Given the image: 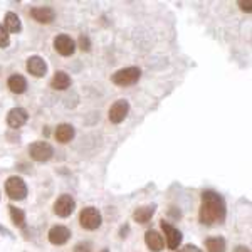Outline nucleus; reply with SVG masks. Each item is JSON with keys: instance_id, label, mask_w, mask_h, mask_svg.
I'll use <instances>...</instances> for the list:
<instances>
[{"instance_id": "nucleus-1", "label": "nucleus", "mask_w": 252, "mask_h": 252, "mask_svg": "<svg viewBox=\"0 0 252 252\" xmlns=\"http://www.w3.org/2000/svg\"><path fill=\"white\" fill-rule=\"evenodd\" d=\"M200 222L212 225V223H220L225 219V202L223 198L214 190H205L202 193V205H200Z\"/></svg>"}, {"instance_id": "nucleus-2", "label": "nucleus", "mask_w": 252, "mask_h": 252, "mask_svg": "<svg viewBox=\"0 0 252 252\" xmlns=\"http://www.w3.org/2000/svg\"><path fill=\"white\" fill-rule=\"evenodd\" d=\"M141 78V69L136 66L131 67H123L120 71H116L111 76V81L116 86H131V84L138 83V79Z\"/></svg>"}, {"instance_id": "nucleus-3", "label": "nucleus", "mask_w": 252, "mask_h": 252, "mask_svg": "<svg viewBox=\"0 0 252 252\" xmlns=\"http://www.w3.org/2000/svg\"><path fill=\"white\" fill-rule=\"evenodd\" d=\"M79 223L86 230H96L103 223V217H101V212L96 207H86L79 214Z\"/></svg>"}, {"instance_id": "nucleus-4", "label": "nucleus", "mask_w": 252, "mask_h": 252, "mask_svg": "<svg viewBox=\"0 0 252 252\" xmlns=\"http://www.w3.org/2000/svg\"><path fill=\"white\" fill-rule=\"evenodd\" d=\"M5 193L9 195V198L12 200H24L27 195V185L17 175L9 177L5 182Z\"/></svg>"}, {"instance_id": "nucleus-5", "label": "nucleus", "mask_w": 252, "mask_h": 252, "mask_svg": "<svg viewBox=\"0 0 252 252\" xmlns=\"http://www.w3.org/2000/svg\"><path fill=\"white\" fill-rule=\"evenodd\" d=\"M29 155L34 161H39V163H44V161H49L54 155V148L47 143V141H35L29 146Z\"/></svg>"}, {"instance_id": "nucleus-6", "label": "nucleus", "mask_w": 252, "mask_h": 252, "mask_svg": "<svg viewBox=\"0 0 252 252\" xmlns=\"http://www.w3.org/2000/svg\"><path fill=\"white\" fill-rule=\"evenodd\" d=\"M74 209H76V200L67 193L61 195L58 200L54 202V214L58 215V217L66 219L74 212Z\"/></svg>"}, {"instance_id": "nucleus-7", "label": "nucleus", "mask_w": 252, "mask_h": 252, "mask_svg": "<svg viewBox=\"0 0 252 252\" xmlns=\"http://www.w3.org/2000/svg\"><path fill=\"white\" fill-rule=\"evenodd\" d=\"M129 113V103L126 99H118L116 103L111 104L108 111V118L111 123L115 125H120L121 121H125V118L128 116Z\"/></svg>"}, {"instance_id": "nucleus-8", "label": "nucleus", "mask_w": 252, "mask_h": 252, "mask_svg": "<svg viewBox=\"0 0 252 252\" xmlns=\"http://www.w3.org/2000/svg\"><path fill=\"white\" fill-rule=\"evenodd\" d=\"M54 49L58 51V54L64 56V58H69V56L74 54L76 42L67 34H59L54 37Z\"/></svg>"}, {"instance_id": "nucleus-9", "label": "nucleus", "mask_w": 252, "mask_h": 252, "mask_svg": "<svg viewBox=\"0 0 252 252\" xmlns=\"http://www.w3.org/2000/svg\"><path fill=\"white\" fill-rule=\"evenodd\" d=\"M161 230H163L165 234V239H166V246H168V249L172 251H177L178 246L182 244V239H184V235L178 229H175L173 225H170L168 222L161 220Z\"/></svg>"}, {"instance_id": "nucleus-10", "label": "nucleus", "mask_w": 252, "mask_h": 252, "mask_svg": "<svg viewBox=\"0 0 252 252\" xmlns=\"http://www.w3.org/2000/svg\"><path fill=\"white\" fill-rule=\"evenodd\" d=\"M27 120H29V113L24 108H12L9 115H7V125L12 129H17L20 126H24L27 123Z\"/></svg>"}, {"instance_id": "nucleus-11", "label": "nucleus", "mask_w": 252, "mask_h": 252, "mask_svg": "<svg viewBox=\"0 0 252 252\" xmlns=\"http://www.w3.org/2000/svg\"><path fill=\"white\" fill-rule=\"evenodd\" d=\"M31 17L39 24H51L56 19V12L52 7H32L31 9Z\"/></svg>"}, {"instance_id": "nucleus-12", "label": "nucleus", "mask_w": 252, "mask_h": 252, "mask_svg": "<svg viewBox=\"0 0 252 252\" xmlns=\"http://www.w3.org/2000/svg\"><path fill=\"white\" fill-rule=\"evenodd\" d=\"M26 67L34 78H44L47 72V64L40 56H31V58L27 59Z\"/></svg>"}, {"instance_id": "nucleus-13", "label": "nucleus", "mask_w": 252, "mask_h": 252, "mask_svg": "<svg viewBox=\"0 0 252 252\" xmlns=\"http://www.w3.org/2000/svg\"><path fill=\"white\" fill-rule=\"evenodd\" d=\"M69 237H71V230L64 225H54L47 234L49 242L54 244V246H63L69 241Z\"/></svg>"}, {"instance_id": "nucleus-14", "label": "nucleus", "mask_w": 252, "mask_h": 252, "mask_svg": "<svg viewBox=\"0 0 252 252\" xmlns=\"http://www.w3.org/2000/svg\"><path fill=\"white\" fill-rule=\"evenodd\" d=\"M145 242L148 246V249L152 252H161L165 247V241H163V235H160V232L157 230H146L145 234Z\"/></svg>"}, {"instance_id": "nucleus-15", "label": "nucleus", "mask_w": 252, "mask_h": 252, "mask_svg": "<svg viewBox=\"0 0 252 252\" xmlns=\"http://www.w3.org/2000/svg\"><path fill=\"white\" fill-rule=\"evenodd\" d=\"M74 135H76L74 126L69 125V123H61V125H58V128H56V131H54L56 140H58L59 143H63V145L69 143V141H71L72 138H74Z\"/></svg>"}, {"instance_id": "nucleus-16", "label": "nucleus", "mask_w": 252, "mask_h": 252, "mask_svg": "<svg viewBox=\"0 0 252 252\" xmlns=\"http://www.w3.org/2000/svg\"><path fill=\"white\" fill-rule=\"evenodd\" d=\"M3 27H5L9 34H19V32L22 31V22H20L17 14L7 12L5 17H3Z\"/></svg>"}, {"instance_id": "nucleus-17", "label": "nucleus", "mask_w": 252, "mask_h": 252, "mask_svg": "<svg viewBox=\"0 0 252 252\" xmlns=\"http://www.w3.org/2000/svg\"><path fill=\"white\" fill-rule=\"evenodd\" d=\"M7 86L14 94H22L27 91V81L22 74H12L7 81Z\"/></svg>"}, {"instance_id": "nucleus-18", "label": "nucleus", "mask_w": 252, "mask_h": 252, "mask_svg": "<svg viewBox=\"0 0 252 252\" xmlns=\"http://www.w3.org/2000/svg\"><path fill=\"white\" fill-rule=\"evenodd\" d=\"M71 86V76L64 71H56L54 78L51 79V88L58 89V91H64Z\"/></svg>"}, {"instance_id": "nucleus-19", "label": "nucleus", "mask_w": 252, "mask_h": 252, "mask_svg": "<svg viewBox=\"0 0 252 252\" xmlns=\"http://www.w3.org/2000/svg\"><path fill=\"white\" fill-rule=\"evenodd\" d=\"M155 205H146V207H140V209H136L135 212H133V220L138 222V223H146L150 222V219L153 217V214H155Z\"/></svg>"}, {"instance_id": "nucleus-20", "label": "nucleus", "mask_w": 252, "mask_h": 252, "mask_svg": "<svg viewBox=\"0 0 252 252\" xmlns=\"http://www.w3.org/2000/svg\"><path fill=\"white\" fill-rule=\"evenodd\" d=\"M207 252H225V241L222 237H209L205 241Z\"/></svg>"}, {"instance_id": "nucleus-21", "label": "nucleus", "mask_w": 252, "mask_h": 252, "mask_svg": "<svg viewBox=\"0 0 252 252\" xmlns=\"http://www.w3.org/2000/svg\"><path fill=\"white\" fill-rule=\"evenodd\" d=\"M9 214H10L12 222H14L17 227L26 225V214H24L20 209H17V207H14V205H9Z\"/></svg>"}, {"instance_id": "nucleus-22", "label": "nucleus", "mask_w": 252, "mask_h": 252, "mask_svg": "<svg viewBox=\"0 0 252 252\" xmlns=\"http://www.w3.org/2000/svg\"><path fill=\"white\" fill-rule=\"evenodd\" d=\"M9 44H10V34L7 32L5 27L0 24V47L5 49V47H9Z\"/></svg>"}, {"instance_id": "nucleus-23", "label": "nucleus", "mask_w": 252, "mask_h": 252, "mask_svg": "<svg viewBox=\"0 0 252 252\" xmlns=\"http://www.w3.org/2000/svg\"><path fill=\"white\" fill-rule=\"evenodd\" d=\"M93 249V246H91V242H79V244H76L74 246V251L72 252H91Z\"/></svg>"}, {"instance_id": "nucleus-24", "label": "nucleus", "mask_w": 252, "mask_h": 252, "mask_svg": "<svg viewBox=\"0 0 252 252\" xmlns=\"http://www.w3.org/2000/svg\"><path fill=\"white\" fill-rule=\"evenodd\" d=\"M79 47L83 49V51H89V49H91V42H89V39L86 35H81L79 37Z\"/></svg>"}, {"instance_id": "nucleus-25", "label": "nucleus", "mask_w": 252, "mask_h": 252, "mask_svg": "<svg viewBox=\"0 0 252 252\" xmlns=\"http://www.w3.org/2000/svg\"><path fill=\"white\" fill-rule=\"evenodd\" d=\"M182 252H204V251H202L200 247L193 246V244H189V246L184 247V251H182Z\"/></svg>"}, {"instance_id": "nucleus-26", "label": "nucleus", "mask_w": 252, "mask_h": 252, "mask_svg": "<svg viewBox=\"0 0 252 252\" xmlns=\"http://www.w3.org/2000/svg\"><path fill=\"white\" fill-rule=\"evenodd\" d=\"M239 7H241L244 12H247V14H249V12L252 10L251 2H244V0H241V2H239Z\"/></svg>"}, {"instance_id": "nucleus-27", "label": "nucleus", "mask_w": 252, "mask_h": 252, "mask_svg": "<svg viewBox=\"0 0 252 252\" xmlns=\"http://www.w3.org/2000/svg\"><path fill=\"white\" fill-rule=\"evenodd\" d=\"M234 252H251V249L247 246H237L234 249Z\"/></svg>"}, {"instance_id": "nucleus-28", "label": "nucleus", "mask_w": 252, "mask_h": 252, "mask_svg": "<svg viewBox=\"0 0 252 252\" xmlns=\"http://www.w3.org/2000/svg\"><path fill=\"white\" fill-rule=\"evenodd\" d=\"M101 252H109L108 249H103V251H101Z\"/></svg>"}]
</instances>
